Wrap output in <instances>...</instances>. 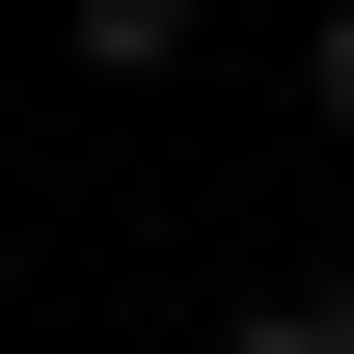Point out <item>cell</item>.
<instances>
[{"mask_svg": "<svg viewBox=\"0 0 354 354\" xmlns=\"http://www.w3.org/2000/svg\"><path fill=\"white\" fill-rule=\"evenodd\" d=\"M218 354H354V300H245V327H218Z\"/></svg>", "mask_w": 354, "mask_h": 354, "instance_id": "obj_2", "label": "cell"}, {"mask_svg": "<svg viewBox=\"0 0 354 354\" xmlns=\"http://www.w3.org/2000/svg\"><path fill=\"white\" fill-rule=\"evenodd\" d=\"M55 28H82L109 82H164V55H191V0H55Z\"/></svg>", "mask_w": 354, "mask_h": 354, "instance_id": "obj_1", "label": "cell"}, {"mask_svg": "<svg viewBox=\"0 0 354 354\" xmlns=\"http://www.w3.org/2000/svg\"><path fill=\"white\" fill-rule=\"evenodd\" d=\"M327 136H354V0H327Z\"/></svg>", "mask_w": 354, "mask_h": 354, "instance_id": "obj_3", "label": "cell"}]
</instances>
